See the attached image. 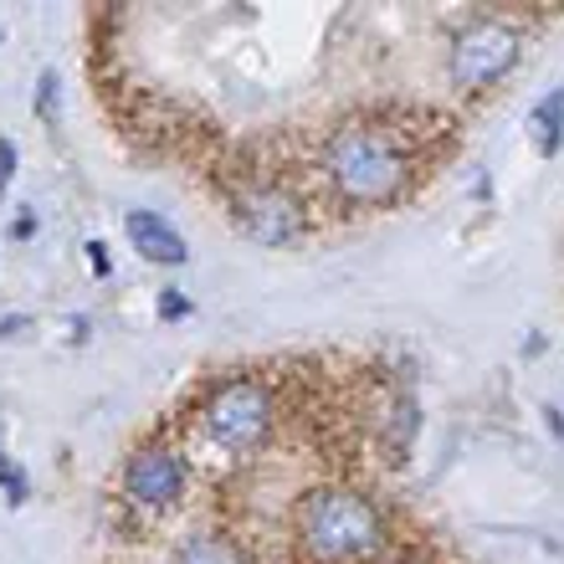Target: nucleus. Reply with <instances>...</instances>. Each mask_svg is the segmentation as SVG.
Instances as JSON below:
<instances>
[{
    "instance_id": "obj_1",
    "label": "nucleus",
    "mask_w": 564,
    "mask_h": 564,
    "mask_svg": "<svg viewBox=\"0 0 564 564\" xmlns=\"http://www.w3.org/2000/svg\"><path fill=\"white\" fill-rule=\"evenodd\" d=\"M313 170H318V185L328 191L334 206L390 210L416 191V170H421L416 129L386 119V113L339 119L324 134L318 154H313Z\"/></svg>"
},
{
    "instance_id": "obj_2",
    "label": "nucleus",
    "mask_w": 564,
    "mask_h": 564,
    "mask_svg": "<svg viewBox=\"0 0 564 564\" xmlns=\"http://www.w3.org/2000/svg\"><path fill=\"white\" fill-rule=\"evenodd\" d=\"M297 564H370L395 544V523L355 482H313L288 508Z\"/></svg>"
},
{
    "instance_id": "obj_3",
    "label": "nucleus",
    "mask_w": 564,
    "mask_h": 564,
    "mask_svg": "<svg viewBox=\"0 0 564 564\" xmlns=\"http://www.w3.org/2000/svg\"><path fill=\"white\" fill-rule=\"evenodd\" d=\"M282 426V395L268 375L237 370L210 380L195 405V442L221 462H257Z\"/></svg>"
},
{
    "instance_id": "obj_4",
    "label": "nucleus",
    "mask_w": 564,
    "mask_h": 564,
    "mask_svg": "<svg viewBox=\"0 0 564 564\" xmlns=\"http://www.w3.org/2000/svg\"><path fill=\"white\" fill-rule=\"evenodd\" d=\"M523 46H529V31H523L519 21H508V15H473V21L452 36V52H446L452 88L457 93L498 88L523 62Z\"/></svg>"
},
{
    "instance_id": "obj_5",
    "label": "nucleus",
    "mask_w": 564,
    "mask_h": 564,
    "mask_svg": "<svg viewBox=\"0 0 564 564\" xmlns=\"http://www.w3.org/2000/svg\"><path fill=\"white\" fill-rule=\"evenodd\" d=\"M231 226H237L247 241L257 247H297V241L313 231V216H308V200L278 175H262V180H241L231 191Z\"/></svg>"
},
{
    "instance_id": "obj_6",
    "label": "nucleus",
    "mask_w": 564,
    "mask_h": 564,
    "mask_svg": "<svg viewBox=\"0 0 564 564\" xmlns=\"http://www.w3.org/2000/svg\"><path fill=\"white\" fill-rule=\"evenodd\" d=\"M191 477L195 462L185 457V446H175L170 436H149L123 462V503L139 508L144 519H170L191 498Z\"/></svg>"
},
{
    "instance_id": "obj_7",
    "label": "nucleus",
    "mask_w": 564,
    "mask_h": 564,
    "mask_svg": "<svg viewBox=\"0 0 564 564\" xmlns=\"http://www.w3.org/2000/svg\"><path fill=\"white\" fill-rule=\"evenodd\" d=\"M123 237H129V247H134L144 262H154V268H185V262H191L185 237L164 221L160 210H129V216H123Z\"/></svg>"
},
{
    "instance_id": "obj_8",
    "label": "nucleus",
    "mask_w": 564,
    "mask_h": 564,
    "mask_svg": "<svg viewBox=\"0 0 564 564\" xmlns=\"http://www.w3.org/2000/svg\"><path fill=\"white\" fill-rule=\"evenodd\" d=\"M170 564H252L237 529H191L175 544Z\"/></svg>"
},
{
    "instance_id": "obj_9",
    "label": "nucleus",
    "mask_w": 564,
    "mask_h": 564,
    "mask_svg": "<svg viewBox=\"0 0 564 564\" xmlns=\"http://www.w3.org/2000/svg\"><path fill=\"white\" fill-rule=\"evenodd\" d=\"M529 139H534V149L544 160H554L564 149V83L534 104V113H529Z\"/></svg>"
},
{
    "instance_id": "obj_10",
    "label": "nucleus",
    "mask_w": 564,
    "mask_h": 564,
    "mask_svg": "<svg viewBox=\"0 0 564 564\" xmlns=\"http://www.w3.org/2000/svg\"><path fill=\"white\" fill-rule=\"evenodd\" d=\"M416 426H421V405H416V395L405 390V395H395V401H390V426H386V452H390V457H411Z\"/></svg>"
},
{
    "instance_id": "obj_11",
    "label": "nucleus",
    "mask_w": 564,
    "mask_h": 564,
    "mask_svg": "<svg viewBox=\"0 0 564 564\" xmlns=\"http://www.w3.org/2000/svg\"><path fill=\"white\" fill-rule=\"evenodd\" d=\"M31 108H36V119H42L46 129H57L62 123V73L46 67V73L36 77V98H31Z\"/></svg>"
},
{
    "instance_id": "obj_12",
    "label": "nucleus",
    "mask_w": 564,
    "mask_h": 564,
    "mask_svg": "<svg viewBox=\"0 0 564 564\" xmlns=\"http://www.w3.org/2000/svg\"><path fill=\"white\" fill-rule=\"evenodd\" d=\"M0 492H6V503L11 508H21L31 498V477H26V467L21 462H11L6 452H0Z\"/></svg>"
},
{
    "instance_id": "obj_13",
    "label": "nucleus",
    "mask_w": 564,
    "mask_h": 564,
    "mask_svg": "<svg viewBox=\"0 0 564 564\" xmlns=\"http://www.w3.org/2000/svg\"><path fill=\"white\" fill-rule=\"evenodd\" d=\"M370 564H442L436 554L426 550V544H416V539H405V534H395V544H390L380 560H370Z\"/></svg>"
},
{
    "instance_id": "obj_14",
    "label": "nucleus",
    "mask_w": 564,
    "mask_h": 564,
    "mask_svg": "<svg viewBox=\"0 0 564 564\" xmlns=\"http://www.w3.org/2000/svg\"><path fill=\"white\" fill-rule=\"evenodd\" d=\"M36 334V318L31 313H6L0 318V344H21V339H31Z\"/></svg>"
},
{
    "instance_id": "obj_15",
    "label": "nucleus",
    "mask_w": 564,
    "mask_h": 564,
    "mask_svg": "<svg viewBox=\"0 0 564 564\" xmlns=\"http://www.w3.org/2000/svg\"><path fill=\"white\" fill-rule=\"evenodd\" d=\"M180 318H191V297L175 288H160V324H180Z\"/></svg>"
},
{
    "instance_id": "obj_16",
    "label": "nucleus",
    "mask_w": 564,
    "mask_h": 564,
    "mask_svg": "<svg viewBox=\"0 0 564 564\" xmlns=\"http://www.w3.org/2000/svg\"><path fill=\"white\" fill-rule=\"evenodd\" d=\"M15 160H21V154H15V144L0 134V180H6V185L15 180Z\"/></svg>"
},
{
    "instance_id": "obj_17",
    "label": "nucleus",
    "mask_w": 564,
    "mask_h": 564,
    "mask_svg": "<svg viewBox=\"0 0 564 564\" xmlns=\"http://www.w3.org/2000/svg\"><path fill=\"white\" fill-rule=\"evenodd\" d=\"M88 262L98 278H108V241H88Z\"/></svg>"
},
{
    "instance_id": "obj_18",
    "label": "nucleus",
    "mask_w": 564,
    "mask_h": 564,
    "mask_svg": "<svg viewBox=\"0 0 564 564\" xmlns=\"http://www.w3.org/2000/svg\"><path fill=\"white\" fill-rule=\"evenodd\" d=\"M31 231H36V216H31V210H21V216H15V226H11V237H15V241H26Z\"/></svg>"
},
{
    "instance_id": "obj_19",
    "label": "nucleus",
    "mask_w": 564,
    "mask_h": 564,
    "mask_svg": "<svg viewBox=\"0 0 564 564\" xmlns=\"http://www.w3.org/2000/svg\"><path fill=\"white\" fill-rule=\"evenodd\" d=\"M544 421H550L554 442H564V416H560V411H554V405H544Z\"/></svg>"
},
{
    "instance_id": "obj_20",
    "label": "nucleus",
    "mask_w": 564,
    "mask_h": 564,
    "mask_svg": "<svg viewBox=\"0 0 564 564\" xmlns=\"http://www.w3.org/2000/svg\"><path fill=\"white\" fill-rule=\"evenodd\" d=\"M0 200H6V180H0Z\"/></svg>"
},
{
    "instance_id": "obj_21",
    "label": "nucleus",
    "mask_w": 564,
    "mask_h": 564,
    "mask_svg": "<svg viewBox=\"0 0 564 564\" xmlns=\"http://www.w3.org/2000/svg\"><path fill=\"white\" fill-rule=\"evenodd\" d=\"M0 42H6V26H0Z\"/></svg>"
},
{
    "instance_id": "obj_22",
    "label": "nucleus",
    "mask_w": 564,
    "mask_h": 564,
    "mask_svg": "<svg viewBox=\"0 0 564 564\" xmlns=\"http://www.w3.org/2000/svg\"><path fill=\"white\" fill-rule=\"evenodd\" d=\"M0 436H6V421H0Z\"/></svg>"
}]
</instances>
